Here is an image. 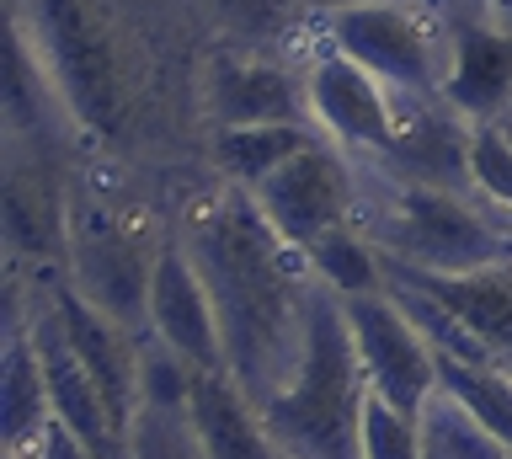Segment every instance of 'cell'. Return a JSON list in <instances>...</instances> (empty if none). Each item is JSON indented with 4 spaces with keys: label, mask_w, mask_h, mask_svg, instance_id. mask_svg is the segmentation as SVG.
Instances as JSON below:
<instances>
[{
    "label": "cell",
    "mask_w": 512,
    "mask_h": 459,
    "mask_svg": "<svg viewBox=\"0 0 512 459\" xmlns=\"http://www.w3.org/2000/svg\"><path fill=\"white\" fill-rule=\"evenodd\" d=\"M251 198L288 246L310 251L320 235L347 230L352 214H358V161L347 150H336L331 139H315L267 182H256Z\"/></svg>",
    "instance_id": "cell-6"
},
{
    "label": "cell",
    "mask_w": 512,
    "mask_h": 459,
    "mask_svg": "<svg viewBox=\"0 0 512 459\" xmlns=\"http://www.w3.org/2000/svg\"><path fill=\"white\" fill-rule=\"evenodd\" d=\"M384 278L416 283L432 299H443L480 342L491 347V358L512 369V262H496L486 273H464V278H438V273H406V267H384Z\"/></svg>",
    "instance_id": "cell-17"
},
{
    "label": "cell",
    "mask_w": 512,
    "mask_h": 459,
    "mask_svg": "<svg viewBox=\"0 0 512 459\" xmlns=\"http://www.w3.org/2000/svg\"><path fill=\"white\" fill-rule=\"evenodd\" d=\"M182 251L214 294L230 379L251 395V406L272 401L299 363L304 342V294H310V262L288 246L267 214L256 209L251 187H219L198 203L182 230Z\"/></svg>",
    "instance_id": "cell-1"
},
{
    "label": "cell",
    "mask_w": 512,
    "mask_h": 459,
    "mask_svg": "<svg viewBox=\"0 0 512 459\" xmlns=\"http://www.w3.org/2000/svg\"><path fill=\"white\" fill-rule=\"evenodd\" d=\"M507 129H512V113H507Z\"/></svg>",
    "instance_id": "cell-30"
},
{
    "label": "cell",
    "mask_w": 512,
    "mask_h": 459,
    "mask_svg": "<svg viewBox=\"0 0 512 459\" xmlns=\"http://www.w3.org/2000/svg\"><path fill=\"white\" fill-rule=\"evenodd\" d=\"M352 230L368 235L384 267L464 278L512 262V219L480 193H448L395 177L379 161H358V214Z\"/></svg>",
    "instance_id": "cell-2"
},
{
    "label": "cell",
    "mask_w": 512,
    "mask_h": 459,
    "mask_svg": "<svg viewBox=\"0 0 512 459\" xmlns=\"http://www.w3.org/2000/svg\"><path fill=\"white\" fill-rule=\"evenodd\" d=\"M470 139L475 123L459 118L438 91H395V139L379 166L427 187H448V193H475Z\"/></svg>",
    "instance_id": "cell-10"
},
{
    "label": "cell",
    "mask_w": 512,
    "mask_h": 459,
    "mask_svg": "<svg viewBox=\"0 0 512 459\" xmlns=\"http://www.w3.org/2000/svg\"><path fill=\"white\" fill-rule=\"evenodd\" d=\"M54 107L64 113L38 43L22 27V17H11V27H6V123H11V134H38Z\"/></svg>",
    "instance_id": "cell-20"
},
{
    "label": "cell",
    "mask_w": 512,
    "mask_h": 459,
    "mask_svg": "<svg viewBox=\"0 0 512 459\" xmlns=\"http://www.w3.org/2000/svg\"><path fill=\"white\" fill-rule=\"evenodd\" d=\"M6 406H0V427H6V454L16 459H32L38 443L54 422V406H48V379H43V358L32 337L22 326H11V342H6Z\"/></svg>",
    "instance_id": "cell-18"
},
{
    "label": "cell",
    "mask_w": 512,
    "mask_h": 459,
    "mask_svg": "<svg viewBox=\"0 0 512 459\" xmlns=\"http://www.w3.org/2000/svg\"><path fill=\"white\" fill-rule=\"evenodd\" d=\"M32 347L43 358V379H48V406H54V422H64L70 433L86 443L96 459H128V433L112 422V411L102 401V390L91 385V374L80 369L75 347L64 342V326H59V310L38 315L27 326Z\"/></svg>",
    "instance_id": "cell-14"
},
{
    "label": "cell",
    "mask_w": 512,
    "mask_h": 459,
    "mask_svg": "<svg viewBox=\"0 0 512 459\" xmlns=\"http://www.w3.org/2000/svg\"><path fill=\"white\" fill-rule=\"evenodd\" d=\"M192 379H198V374H192L166 342L139 337V411L144 406H150V411H187Z\"/></svg>",
    "instance_id": "cell-26"
},
{
    "label": "cell",
    "mask_w": 512,
    "mask_h": 459,
    "mask_svg": "<svg viewBox=\"0 0 512 459\" xmlns=\"http://www.w3.org/2000/svg\"><path fill=\"white\" fill-rule=\"evenodd\" d=\"M304 262H310V273L326 283L336 299H358V294H379L384 289V262L368 235L358 230H331L320 235V241L304 251Z\"/></svg>",
    "instance_id": "cell-22"
},
{
    "label": "cell",
    "mask_w": 512,
    "mask_h": 459,
    "mask_svg": "<svg viewBox=\"0 0 512 459\" xmlns=\"http://www.w3.org/2000/svg\"><path fill=\"white\" fill-rule=\"evenodd\" d=\"M304 97H310V123L352 161H384L390 155L395 91L320 38L315 54L304 59Z\"/></svg>",
    "instance_id": "cell-7"
},
{
    "label": "cell",
    "mask_w": 512,
    "mask_h": 459,
    "mask_svg": "<svg viewBox=\"0 0 512 459\" xmlns=\"http://www.w3.org/2000/svg\"><path fill=\"white\" fill-rule=\"evenodd\" d=\"M315 139H326L315 123H256V129H214V166L224 182L256 187L267 182L278 166H288L299 150H310Z\"/></svg>",
    "instance_id": "cell-19"
},
{
    "label": "cell",
    "mask_w": 512,
    "mask_h": 459,
    "mask_svg": "<svg viewBox=\"0 0 512 459\" xmlns=\"http://www.w3.org/2000/svg\"><path fill=\"white\" fill-rule=\"evenodd\" d=\"M22 27L38 43L48 81H54L64 113L86 123L91 134L123 129V59L112 27L91 0H27Z\"/></svg>",
    "instance_id": "cell-5"
},
{
    "label": "cell",
    "mask_w": 512,
    "mask_h": 459,
    "mask_svg": "<svg viewBox=\"0 0 512 459\" xmlns=\"http://www.w3.org/2000/svg\"><path fill=\"white\" fill-rule=\"evenodd\" d=\"M203 118L214 129H256V123H310L304 59L278 65L256 54H208L198 75Z\"/></svg>",
    "instance_id": "cell-9"
},
{
    "label": "cell",
    "mask_w": 512,
    "mask_h": 459,
    "mask_svg": "<svg viewBox=\"0 0 512 459\" xmlns=\"http://www.w3.org/2000/svg\"><path fill=\"white\" fill-rule=\"evenodd\" d=\"M315 11H326V6H363V0H310Z\"/></svg>",
    "instance_id": "cell-29"
},
{
    "label": "cell",
    "mask_w": 512,
    "mask_h": 459,
    "mask_svg": "<svg viewBox=\"0 0 512 459\" xmlns=\"http://www.w3.org/2000/svg\"><path fill=\"white\" fill-rule=\"evenodd\" d=\"M438 385L448 395H459L480 422L512 449V369L502 363H459V358H438Z\"/></svg>",
    "instance_id": "cell-23"
},
{
    "label": "cell",
    "mask_w": 512,
    "mask_h": 459,
    "mask_svg": "<svg viewBox=\"0 0 512 459\" xmlns=\"http://www.w3.org/2000/svg\"><path fill=\"white\" fill-rule=\"evenodd\" d=\"M347 331L358 347L368 390H379L384 401H395L400 411H422L427 395L438 390V353L427 347V337L411 326V315L390 299V289L342 299Z\"/></svg>",
    "instance_id": "cell-8"
},
{
    "label": "cell",
    "mask_w": 512,
    "mask_h": 459,
    "mask_svg": "<svg viewBox=\"0 0 512 459\" xmlns=\"http://www.w3.org/2000/svg\"><path fill=\"white\" fill-rule=\"evenodd\" d=\"M363 363L347 331V310L326 283L310 273L304 294V342L288 385L262 401V427L283 459H363L358 422H363Z\"/></svg>",
    "instance_id": "cell-3"
},
{
    "label": "cell",
    "mask_w": 512,
    "mask_h": 459,
    "mask_svg": "<svg viewBox=\"0 0 512 459\" xmlns=\"http://www.w3.org/2000/svg\"><path fill=\"white\" fill-rule=\"evenodd\" d=\"M358 449L363 459H422V433L416 417L384 401L379 390L363 395V422H358Z\"/></svg>",
    "instance_id": "cell-24"
},
{
    "label": "cell",
    "mask_w": 512,
    "mask_h": 459,
    "mask_svg": "<svg viewBox=\"0 0 512 459\" xmlns=\"http://www.w3.org/2000/svg\"><path fill=\"white\" fill-rule=\"evenodd\" d=\"M187 417H192L198 443H203V459H283V449L262 427V411L251 406V395L230 374L192 379Z\"/></svg>",
    "instance_id": "cell-16"
},
{
    "label": "cell",
    "mask_w": 512,
    "mask_h": 459,
    "mask_svg": "<svg viewBox=\"0 0 512 459\" xmlns=\"http://www.w3.org/2000/svg\"><path fill=\"white\" fill-rule=\"evenodd\" d=\"M32 459H96V454L64 422H48V433H43V443H38V454H32Z\"/></svg>",
    "instance_id": "cell-27"
},
{
    "label": "cell",
    "mask_w": 512,
    "mask_h": 459,
    "mask_svg": "<svg viewBox=\"0 0 512 459\" xmlns=\"http://www.w3.org/2000/svg\"><path fill=\"white\" fill-rule=\"evenodd\" d=\"M150 337L166 342L192 374H230L214 294H208L198 262L182 251V241L155 257V273H150Z\"/></svg>",
    "instance_id": "cell-11"
},
{
    "label": "cell",
    "mask_w": 512,
    "mask_h": 459,
    "mask_svg": "<svg viewBox=\"0 0 512 459\" xmlns=\"http://www.w3.org/2000/svg\"><path fill=\"white\" fill-rule=\"evenodd\" d=\"M507 219H512V214H507Z\"/></svg>",
    "instance_id": "cell-33"
},
{
    "label": "cell",
    "mask_w": 512,
    "mask_h": 459,
    "mask_svg": "<svg viewBox=\"0 0 512 459\" xmlns=\"http://www.w3.org/2000/svg\"><path fill=\"white\" fill-rule=\"evenodd\" d=\"M470 182H475V193L486 198L491 209L512 214V129H507V118L475 123V139H470Z\"/></svg>",
    "instance_id": "cell-25"
},
{
    "label": "cell",
    "mask_w": 512,
    "mask_h": 459,
    "mask_svg": "<svg viewBox=\"0 0 512 459\" xmlns=\"http://www.w3.org/2000/svg\"><path fill=\"white\" fill-rule=\"evenodd\" d=\"M315 38L363 65L390 91H443L454 22L432 0H363L315 11Z\"/></svg>",
    "instance_id": "cell-4"
},
{
    "label": "cell",
    "mask_w": 512,
    "mask_h": 459,
    "mask_svg": "<svg viewBox=\"0 0 512 459\" xmlns=\"http://www.w3.org/2000/svg\"><path fill=\"white\" fill-rule=\"evenodd\" d=\"M438 97L470 123L512 113V33L496 22H454V54Z\"/></svg>",
    "instance_id": "cell-15"
},
{
    "label": "cell",
    "mask_w": 512,
    "mask_h": 459,
    "mask_svg": "<svg viewBox=\"0 0 512 459\" xmlns=\"http://www.w3.org/2000/svg\"><path fill=\"white\" fill-rule=\"evenodd\" d=\"M54 310H59L64 342L75 347L80 369H86L91 385L102 390L112 422L128 433L139 417V337L123 321H112L107 310H96L91 299H80L75 289H59Z\"/></svg>",
    "instance_id": "cell-13"
},
{
    "label": "cell",
    "mask_w": 512,
    "mask_h": 459,
    "mask_svg": "<svg viewBox=\"0 0 512 459\" xmlns=\"http://www.w3.org/2000/svg\"><path fill=\"white\" fill-rule=\"evenodd\" d=\"M507 459H512V449H507Z\"/></svg>",
    "instance_id": "cell-31"
},
{
    "label": "cell",
    "mask_w": 512,
    "mask_h": 459,
    "mask_svg": "<svg viewBox=\"0 0 512 459\" xmlns=\"http://www.w3.org/2000/svg\"><path fill=\"white\" fill-rule=\"evenodd\" d=\"M448 11V22H496V0H432Z\"/></svg>",
    "instance_id": "cell-28"
},
{
    "label": "cell",
    "mask_w": 512,
    "mask_h": 459,
    "mask_svg": "<svg viewBox=\"0 0 512 459\" xmlns=\"http://www.w3.org/2000/svg\"><path fill=\"white\" fill-rule=\"evenodd\" d=\"M6 459H16V454H6Z\"/></svg>",
    "instance_id": "cell-32"
},
{
    "label": "cell",
    "mask_w": 512,
    "mask_h": 459,
    "mask_svg": "<svg viewBox=\"0 0 512 459\" xmlns=\"http://www.w3.org/2000/svg\"><path fill=\"white\" fill-rule=\"evenodd\" d=\"M75 246V294L123 321L134 337H150V273L155 257H139L134 241H123L112 219H86V230L70 235Z\"/></svg>",
    "instance_id": "cell-12"
},
{
    "label": "cell",
    "mask_w": 512,
    "mask_h": 459,
    "mask_svg": "<svg viewBox=\"0 0 512 459\" xmlns=\"http://www.w3.org/2000/svg\"><path fill=\"white\" fill-rule=\"evenodd\" d=\"M416 433H422V459H507V443L443 385L416 411Z\"/></svg>",
    "instance_id": "cell-21"
}]
</instances>
